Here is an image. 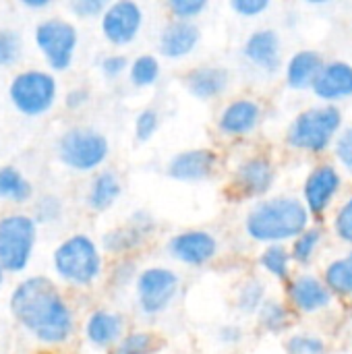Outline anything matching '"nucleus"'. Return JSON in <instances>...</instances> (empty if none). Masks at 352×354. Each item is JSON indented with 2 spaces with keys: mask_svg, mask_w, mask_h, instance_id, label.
I'll list each match as a JSON object with an SVG mask.
<instances>
[{
  "mask_svg": "<svg viewBox=\"0 0 352 354\" xmlns=\"http://www.w3.org/2000/svg\"><path fill=\"white\" fill-rule=\"evenodd\" d=\"M102 73L106 77H118L127 68V58L122 54H110L102 60Z\"/></svg>",
  "mask_w": 352,
  "mask_h": 354,
  "instance_id": "40",
  "label": "nucleus"
},
{
  "mask_svg": "<svg viewBox=\"0 0 352 354\" xmlns=\"http://www.w3.org/2000/svg\"><path fill=\"white\" fill-rule=\"evenodd\" d=\"M288 354H324V342L311 336H297L288 342Z\"/></svg>",
  "mask_w": 352,
  "mask_h": 354,
  "instance_id": "37",
  "label": "nucleus"
},
{
  "mask_svg": "<svg viewBox=\"0 0 352 354\" xmlns=\"http://www.w3.org/2000/svg\"><path fill=\"white\" fill-rule=\"evenodd\" d=\"M205 8L203 0H172L170 2V10L180 19V21H189L195 15H199Z\"/></svg>",
  "mask_w": 352,
  "mask_h": 354,
  "instance_id": "38",
  "label": "nucleus"
},
{
  "mask_svg": "<svg viewBox=\"0 0 352 354\" xmlns=\"http://www.w3.org/2000/svg\"><path fill=\"white\" fill-rule=\"evenodd\" d=\"M324 60L317 52L305 50L293 56V60L288 62V85L295 89H305V87H313V83L317 81L319 73L324 71Z\"/></svg>",
  "mask_w": 352,
  "mask_h": 354,
  "instance_id": "23",
  "label": "nucleus"
},
{
  "mask_svg": "<svg viewBox=\"0 0 352 354\" xmlns=\"http://www.w3.org/2000/svg\"><path fill=\"white\" fill-rule=\"evenodd\" d=\"M37 243V222L31 214L15 212L0 218V266L6 274H23Z\"/></svg>",
  "mask_w": 352,
  "mask_h": 354,
  "instance_id": "4",
  "label": "nucleus"
},
{
  "mask_svg": "<svg viewBox=\"0 0 352 354\" xmlns=\"http://www.w3.org/2000/svg\"><path fill=\"white\" fill-rule=\"evenodd\" d=\"M108 139L89 127H73L64 131L56 141L58 160L77 172H91L108 158Z\"/></svg>",
  "mask_w": 352,
  "mask_h": 354,
  "instance_id": "6",
  "label": "nucleus"
},
{
  "mask_svg": "<svg viewBox=\"0 0 352 354\" xmlns=\"http://www.w3.org/2000/svg\"><path fill=\"white\" fill-rule=\"evenodd\" d=\"M290 299H293L295 307L301 311H317V309H324L326 305H330V301H332L330 290L319 280H315L311 276H303L290 284Z\"/></svg>",
  "mask_w": 352,
  "mask_h": 354,
  "instance_id": "22",
  "label": "nucleus"
},
{
  "mask_svg": "<svg viewBox=\"0 0 352 354\" xmlns=\"http://www.w3.org/2000/svg\"><path fill=\"white\" fill-rule=\"evenodd\" d=\"M52 268L62 282L71 286H89L102 272V255L87 234H73L54 249Z\"/></svg>",
  "mask_w": 352,
  "mask_h": 354,
  "instance_id": "3",
  "label": "nucleus"
},
{
  "mask_svg": "<svg viewBox=\"0 0 352 354\" xmlns=\"http://www.w3.org/2000/svg\"><path fill=\"white\" fill-rule=\"evenodd\" d=\"M340 110L334 106L326 108H311L303 112L290 127L288 141L297 149H307V151H324L334 133L340 127Z\"/></svg>",
  "mask_w": 352,
  "mask_h": 354,
  "instance_id": "8",
  "label": "nucleus"
},
{
  "mask_svg": "<svg viewBox=\"0 0 352 354\" xmlns=\"http://www.w3.org/2000/svg\"><path fill=\"white\" fill-rule=\"evenodd\" d=\"M178 288V278L174 272L164 268H149L137 280V297L139 305L147 315H156L164 311L174 299Z\"/></svg>",
  "mask_w": 352,
  "mask_h": 354,
  "instance_id": "9",
  "label": "nucleus"
},
{
  "mask_svg": "<svg viewBox=\"0 0 352 354\" xmlns=\"http://www.w3.org/2000/svg\"><path fill=\"white\" fill-rule=\"evenodd\" d=\"M156 129H158V114H156V110H143V112L137 116V122H135L137 139H139V141L151 139V135L156 133Z\"/></svg>",
  "mask_w": 352,
  "mask_h": 354,
  "instance_id": "36",
  "label": "nucleus"
},
{
  "mask_svg": "<svg viewBox=\"0 0 352 354\" xmlns=\"http://www.w3.org/2000/svg\"><path fill=\"white\" fill-rule=\"evenodd\" d=\"M33 41L52 71H66L73 64L79 33L71 21L60 17H48L35 25Z\"/></svg>",
  "mask_w": 352,
  "mask_h": 354,
  "instance_id": "7",
  "label": "nucleus"
},
{
  "mask_svg": "<svg viewBox=\"0 0 352 354\" xmlns=\"http://www.w3.org/2000/svg\"><path fill=\"white\" fill-rule=\"evenodd\" d=\"M4 276H6V272L2 270V266H0V286L4 284Z\"/></svg>",
  "mask_w": 352,
  "mask_h": 354,
  "instance_id": "45",
  "label": "nucleus"
},
{
  "mask_svg": "<svg viewBox=\"0 0 352 354\" xmlns=\"http://www.w3.org/2000/svg\"><path fill=\"white\" fill-rule=\"evenodd\" d=\"M151 220L145 216V214H133V218L129 220V224H124L122 228H116V230H110L102 245L108 253H127L135 247H139L143 243V239L149 234L151 230Z\"/></svg>",
  "mask_w": 352,
  "mask_h": 354,
  "instance_id": "14",
  "label": "nucleus"
},
{
  "mask_svg": "<svg viewBox=\"0 0 352 354\" xmlns=\"http://www.w3.org/2000/svg\"><path fill=\"white\" fill-rule=\"evenodd\" d=\"M6 93L19 114L35 118L52 110L58 97V83L50 71L25 68L10 79Z\"/></svg>",
  "mask_w": 352,
  "mask_h": 354,
  "instance_id": "5",
  "label": "nucleus"
},
{
  "mask_svg": "<svg viewBox=\"0 0 352 354\" xmlns=\"http://www.w3.org/2000/svg\"><path fill=\"white\" fill-rule=\"evenodd\" d=\"M232 8L243 17H253L268 8V0H234Z\"/></svg>",
  "mask_w": 352,
  "mask_h": 354,
  "instance_id": "41",
  "label": "nucleus"
},
{
  "mask_svg": "<svg viewBox=\"0 0 352 354\" xmlns=\"http://www.w3.org/2000/svg\"><path fill=\"white\" fill-rule=\"evenodd\" d=\"M317 245H319V230H305L295 243V251H293L295 259L301 263L309 261L311 255L315 253Z\"/></svg>",
  "mask_w": 352,
  "mask_h": 354,
  "instance_id": "34",
  "label": "nucleus"
},
{
  "mask_svg": "<svg viewBox=\"0 0 352 354\" xmlns=\"http://www.w3.org/2000/svg\"><path fill=\"white\" fill-rule=\"evenodd\" d=\"M141 8L131 0H118L108 4L102 15V33L114 46H124L135 39L141 29Z\"/></svg>",
  "mask_w": 352,
  "mask_h": 354,
  "instance_id": "10",
  "label": "nucleus"
},
{
  "mask_svg": "<svg viewBox=\"0 0 352 354\" xmlns=\"http://www.w3.org/2000/svg\"><path fill=\"white\" fill-rule=\"evenodd\" d=\"M21 52H23L21 35L12 29H2L0 31V68L15 64L21 58Z\"/></svg>",
  "mask_w": 352,
  "mask_h": 354,
  "instance_id": "29",
  "label": "nucleus"
},
{
  "mask_svg": "<svg viewBox=\"0 0 352 354\" xmlns=\"http://www.w3.org/2000/svg\"><path fill=\"white\" fill-rule=\"evenodd\" d=\"M33 197V187L29 178L17 166H0V199L17 205L27 203Z\"/></svg>",
  "mask_w": 352,
  "mask_h": 354,
  "instance_id": "25",
  "label": "nucleus"
},
{
  "mask_svg": "<svg viewBox=\"0 0 352 354\" xmlns=\"http://www.w3.org/2000/svg\"><path fill=\"white\" fill-rule=\"evenodd\" d=\"M257 122H259V106L251 100H239L224 110L220 118V129L228 135H245L253 131Z\"/></svg>",
  "mask_w": 352,
  "mask_h": 354,
  "instance_id": "21",
  "label": "nucleus"
},
{
  "mask_svg": "<svg viewBox=\"0 0 352 354\" xmlns=\"http://www.w3.org/2000/svg\"><path fill=\"white\" fill-rule=\"evenodd\" d=\"M154 336L145 332H135L129 336H122V340L112 346L110 354H151L154 353Z\"/></svg>",
  "mask_w": 352,
  "mask_h": 354,
  "instance_id": "27",
  "label": "nucleus"
},
{
  "mask_svg": "<svg viewBox=\"0 0 352 354\" xmlns=\"http://www.w3.org/2000/svg\"><path fill=\"white\" fill-rule=\"evenodd\" d=\"M87 102H89V91H87L85 87H73V89H68L66 95H64V106H66L68 110H79V108H83Z\"/></svg>",
  "mask_w": 352,
  "mask_h": 354,
  "instance_id": "42",
  "label": "nucleus"
},
{
  "mask_svg": "<svg viewBox=\"0 0 352 354\" xmlns=\"http://www.w3.org/2000/svg\"><path fill=\"white\" fill-rule=\"evenodd\" d=\"M313 91L322 100H342L352 95V66L346 62H330L313 83Z\"/></svg>",
  "mask_w": 352,
  "mask_h": 354,
  "instance_id": "17",
  "label": "nucleus"
},
{
  "mask_svg": "<svg viewBox=\"0 0 352 354\" xmlns=\"http://www.w3.org/2000/svg\"><path fill=\"white\" fill-rule=\"evenodd\" d=\"M340 187V176L332 166H319L311 172L305 185L307 205L313 214H322Z\"/></svg>",
  "mask_w": 352,
  "mask_h": 354,
  "instance_id": "13",
  "label": "nucleus"
},
{
  "mask_svg": "<svg viewBox=\"0 0 352 354\" xmlns=\"http://www.w3.org/2000/svg\"><path fill=\"white\" fill-rule=\"evenodd\" d=\"M15 322L37 342L60 346L75 332V315L60 288L46 276H27L21 280L8 301Z\"/></svg>",
  "mask_w": 352,
  "mask_h": 354,
  "instance_id": "1",
  "label": "nucleus"
},
{
  "mask_svg": "<svg viewBox=\"0 0 352 354\" xmlns=\"http://www.w3.org/2000/svg\"><path fill=\"white\" fill-rule=\"evenodd\" d=\"M261 266L268 272H272L276 278H286L288 276V253L282 247L274 245V247H270V249L263 251Z\"/></svg>",
  "mask_w": 352,
  "mask_h": 354,
  "instance_id": "31",
  "label": "nucleus"
},
{
  "mask_svg": "<svg viewBox=\"0 0 352 354\" xmlns=\"http://www.w3.org/2000/svg\"><path fill=\"white\" fill-rule=\"evenodd\" d=\"M33 220L37 224H52L62 216V201L56 195H41L33 203Z\"/></svg>",
  "mask_w": 352,
  "mask_h": 354,
  "instance_id": "30",
  "label": "nucleus"
},
{
  "mask_svg": "<svg viewBox=\"0 0 352 354\" xmlns=\"http://www.w3.org/2000/svg\"><path fill=\"white\" fill-rule=\"evenodd\" d=\"M245 56L268 73H276L280 66V39L272 29L255 31L245 44Z\"/></svg>",
  "mask_w": 352,
  "mask_h": 354,
  "instance_id": "18",
  "label": "nucleus"
},
{
  "mask_svg": "<svg viewBox=\"0 0 352 354\" xmlns=\"http://www.w3.org/2000/svg\"><path fill=\"white\" fill-rule=\"evenodd\" d=\"M326 282L328 288L334 290L336 295L351 297L352 295V253H349L344 259L334 261L328 272H326Z\"/></svg>",
  "mask_w": 352,
  "mask_h": 354,
  "instance_id": "26",
  "label": "nucleus"
},
{
  "mask_svg": "<svg viewBox=\"0 0 352 354\" xmlns=\"http://www.w3.org/2000/svg\"><path fill=\"white\" fill-rule=\"evenodd\" d=\"M199 41V29L189 21H174L164 27L160 35V50L168 58L187 56Z\"/></svg>",
  "mask_w": 352,
  "mask_h": 354,
  "instance_id": "19",
  "label": "nucleus"
},
{
  "mask_svg": "<svg viewBox=\"0 0 352 354\" xmlns=\"http://www.w3.org/2000/svg\"><path fill=\"white\" fill-rule=\"evenodd\" d=\"M122 317L110 311H93L85 322V338L98 348L116 346L122 340Z\"/></svg>",
  "mask_w": 352,
  "mask_h": 354,
  "instance_id": "15",
  "label": "nucleus"
},
{
  "mask_svg": "<svg viewBox=\"0 0 352 354\" xmlns=\"http://www.w3.org/2000/svg\"><path fill=\"white\" fill-rule=\"evenodd\" d=\"M21 4L29 10H41V8L50 6V0H23Z\"/></svg>",
  "mask_w": 352,
  "mask_h": 354,
  "instance_id": "44",
  "label": "nucleus"
},
{
  "mask_svg": "<svg viewBox=\"0 0 352 354\" xmlns=\"http://www.w3.org/2000/svg\"><path fill=\"white\" fill-rule=\"evenodd\" d=\"M158 75H160V64L154 56H139L131 64V81L137 87H147L156 83Z\"/></svg>",
  "mask_w": 352,
  "mask_h": 354,
  "instance_id": "28",
  "label": "nucleus"
},
{
  "mask_svg": "<svg viewBox=\"0 0 352 354\" xmlns=\"http://www.w3.org/2000/svg\"><path fill=\"white\" fill-rule=\"evenodd\" d=\"M216 249L218 247H216L214 236L207 232H201V230L178 234L170 243L172 255L189 266H201V263L210 261L216 255Z\"/></svg>",
  "mask_w": 352,
  "mask_h": 354,
  "instance_id": "11",
  "label": "nucleus"
},
{
  "mask_svg": "<svg viewBox=\"0 0 352 354\" xmlns=\"http://www.w3.org/2000/svg\"><path fill=\"white\" fill-rule=\"evenodd\" d=\"M336 232L342 241L352 243V197L340 207L336 218Z\"/></svg>",
  "mask_w": 352,
  "mask_h": 354,
  "instance_id": "39",
  "label": "nucleus"
},
{
  "mask_svg": "<svg viewBox=\"0 0 352 354\" xmlns=\"http://www.w3.org/2000/svg\"><path fill=\"white\" fill-rule=\"evenodd\" d=\"M259 322L270 332H280L286 326V309L280 303L266 301L259 309Z\"/></svg>",
  "mask_w": 352,
  "mask_h": 354,
  "instance_id": "32",
  "label": "nucleus"
},
{
  "mask_svg": "<svg viewBox=\"0 0 352 354\" xmlns=\"http://www.w3.org/2000/svg\"><path fill=\"white\" fill-rule=\"evenodd\" d=\"M274 180V170H272V164L268 158H261V156H255V158H249L245 160L239 170H237V176H234V183L239 187V191L243 195H261L270 189Z\"/></svg>",
  "mask_w": 352,
  "mask_h": 354,
  "instance_id": "16",
  "label": "nucleus"
},
{
  "mask_svg": "<svg viewBox=\"0 0 352 354\" xmlns=\"http://www.w3.org/2000/svg\"><path fill=\"white\" fill-rule=\"evenodd\" d=\"M71 12L81 17V19H93V17H102L108 8V4L104 0H73L68 4Z\"/></svg>",
  "mask_w": 352,
  "mask_h": 354,
  "instance_id": "35",
  "label": "nucleus"
},
{
  "mask_svg": "<svg viewBox=\"0 0 352 354\" xmlns=\"http://www.w3.org/2000/svg\"><path fill=\"white\" fill-rule=\"evenodd\" d=\"M228 85V71L222 66H201L189 73L187 87L199 100H212L220 95Z\"/></svg>",
  "mask_w": 352,
  "mask_h": 354,
  "instance_id": "20",
  "label": "nucleus"
},
{
  "mask_svg": "<svg viewBox=\"0 0 352 354\" xmlns=\"http://www.w3.org/2000/svg\"><path fill=\"white\" fill-rule=\"evenodd\" d=\"M120 195V180L112 170H102L89 185L87 191V205L95 212H106L114 205Z\"/></svg>",
  "mask_w": 352,
  "mask_h": 354,
  "instance_id": "24",
  "label": "nucleus"
},
{
  "mask_svg": "<svg viewBox=\"0 0 352 354\" xmlns=\"http://www.w3.org/2000/svg\"><path fill=\"white\" fill-rule=\"evenodd\" d=\"M336 153H338V158L342 160V164L352 172V129H349V131L338 139Z\"/></svg>",
  "mask_w": 352,
  "mask_h": 354,
  "instance_id": "43",
  "label": "nucleus"
},
{
  "mask_svg": "<svg viewBox=\"0 0 352 354\" xmlns=\"http://www.w3.org/2000/svg\"><path fill=\"white\" fill-rule=\"evenodd\" d=\"M307 207L293 197L261 201L247 218V232L255 241H284L301 236L307 228Z\"/></svg>",
  "mask_w": 352,
  "mask_h": 354,
  "instance_id": "2",
  "label": "nucleus"
},
{
  "mask_svg": "<svg viewBox=\"0 0 352 354\" xmlns=\"http://www.w3.org/2000/svg\"><path fill=\"white\" fill-rule=\"evenodd\" d=\"M263 305V286L259 282H247L239 295V307L245 313H253Z\"/></svg>",
  "mask_w": 352,
  "mask_h": 354,
  "instance_id": "33",
  "label": "nucleus"
},
{
  "mask_svg": "<svg viewBox=\"0 0 352 354\" xmlns=\"http://www.w3.org/2000/svg\"><path fill=\"white\" fill-rule=\"evenodd\" d=\"M216 166V156L210 149H191V151H183L178 153L170 166H168V174L176 180H203L214 172Z\"/></svg>",
  "mask_w": 352,
  "mask_h": 354,
  "instance_id": "12",
  "label": "nucleus"
}]
</instances>
